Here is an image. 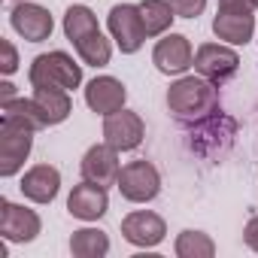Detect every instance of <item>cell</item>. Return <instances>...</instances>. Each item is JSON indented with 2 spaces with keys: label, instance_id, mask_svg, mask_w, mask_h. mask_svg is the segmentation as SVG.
<instances>
[{
  "label": "cell",
  "instance_id": "1",
  "mask_svg": "<svg viewBox=\"0 0 258 258\" xmlns=\"http://www.w3.org/2000/svg\"><path fill=\"white\" fill-rule=\"evenodd\" d=\"M167 109L179 124H195L219 112V85L204 76H179L167 88Z\"/></svg>",
  "mask_w": 258,
  "mask_h": 258
},
{
  "label": "cell",
  "instance_id": "2",
  "mask_svg": "<svg viewBox=\"0 0 258 258\" xmlns=\"http://www.w3.org/2000/svg\"><path fill=\"white\" fill-rule=\"evenodd\" d=\"M64 34H67V40L73 43L76 55L82 58V64H88V67H106V64H109L112 46H109V40L100 34L97 16H94L88 7H82V4L67 7V13H64Z\"/></svg>",
  "mask_w": 258,
  "mask_h": 258
},
{
  "label": "cell",
  "instance_id": "3",
  "mask_svg": "<svg viewBox=\"0 0 258 258\" xmlns=\"http://www.w3.org/2000/svg\"><path fill=\"white\" fill-rule=\"evenodd\" d=\"M234 134H237V121L219 109V112L188 124V149L201 158H216L231 146Z\"/></svg>",
  "mask_w": 258,
  "mask_h": 258
},
{
  "label": "cell",
  "instance_id": "4",
  "mask_svg": "<svg viewBox=\"0 0 258 258\" xmlns=\"http://www.w3.org/2000/svg\"><path fill=\"white\" fill-rule=\"evenodd\" d=\"M34 127H28L25 121L13 118V115H4L0 118V176H16L31 149H34Z\"/></svg>",
  "mask_w": 258,
  "mask_h": 258
},
{
  "label": "cell",
  "instance_id": "5",
  "mask_svg": "<svg viewBox=\"0 0 258 258\" xmlns=\"http://www.w3.org/2000/svg\"><path fill=\"white\" fill-rule=\"evenodd\" d=\"M28 79H31L34 88L49 85V88H67V91H73V88L82 85V67L67 52H46V55H37L31 61Z\"/></svg>",
  "mask_w": 258,
  "mask_h": 258
},
{
  "label": "cell",
  "instance_id": "6",
  "mask_svg": "<svg viewBox=\"0 0 258 258\" xmlns=\"http://www.w3.org/2000/svg\"><path fill=\"white\" fill-rule=\"evenodd\" d=\"M118 191L124 201H131V204H149L158 198L161 191V173L152 161L140 158V161H127L118 173Z\"/></svg>",
  "mask_w": 258,
  "mask_h": 258
},
{
  "label": "cell",
  "instance_id": "7",
  "mask_svg": "<svg viewBox=\"0 0 258 258\" xmlns=\"http://www.w3.org/2000/svg\"><path fill=\"white\" fill-rule=\"evenodd\" d=\"M106 28L112 34L115 46L121 49V55L140 52V46L146 40L143 16H140V7H134V4H118V7H112L109 16H106Z\"/></svg>",
  "mask_w": 258,
  "mask_h": 258
},
{
  "label": "cell",
  "instance_id": "8",
  "mask_svg": "<svg viewBox=\"0 0 258 258\" xmlns=\"http://www.w3.org/2000/svg\"><path fill=\"white\" fill-rule=\"evenodd\" d=\"M146 137V124L137 112L131 109H118L103 115V143H109L118 152H134Z\"/></svg>",
  "mask_w": 258,
  "mask_h": 258
},
{
  "label": "cell",
  "instance_id": "9",
  "mask_svg": "<svg viewBox=\"0 0 258 258\" xmlns=\"http://www.w3.org/2000/svg\"><path fill=\"white\" fill-rule=\"evenodd\" d=\"M240 67V55L231 49V46H219V43H204L198 52H195V70L198 76L222 85L228 82Z\"/></svg>",
  "mask_w": 258,
  "mask_h": 258
},
{
  "label": "cell",
  "instance_id": "10",
  "mask_svg": "<svg viewBox=\"0 0 258 258\" xmlns=\"http://www.w3.org/2000/svg\"><path fill=\"white\" fill-rule=\"evenodd\" d=\"M43 222L34 210L13 204V201H0V234L7 243H31L37 240Z\"/></svg>",
  "mask_w": 258,
  "mask_h": 258
},
{
  "label": "cell",
  "instance_id": "11",
  "mask_svg": "<svg viewBox=\"0 0 258 258\" xmlns=\"http://www.w3.org/2000/svg\"><path fill=\"white\" fill-rule=\"evenodd\" d=\"M10 25L19 37H25L28 43H43L52 37V13L40 4H28V0H19V4L13 7L10 13Z\"/></svg>",
  "mask_w": 258,
  "mask_h": 258
},
{
  "label": "cell",
  "instance_id": "12",
  "mask_svg": "<svg viewBox=\"0 0 258 258\" xmlns=\"http://www.w3.org/2000/svg\"><path fill=\"white\" fill-rule=\"evenodd\" d=\"M152 64L164 73V76H182L188 67H195V52L188 37L182 34H167L164 40L155 43L152 49Z\"/></svg>",
  "mask_w": 258,
  "mask_h": 258
},
{
  "label": "cell",
  "instance_id": "13",
  "mask_svg": "<svg viewBox=\"0 0 258 258\" xmlns=\"http://www.w3.org/2000/svg\"><path fill=\"white\" fill-rule=\"evenodd\" d=\"M167 234V225L158 213L152 210H137L131 216L121 219V237L131 243V246H140V249H152L164 240Z\"/></svg>",
  "mask_w": 258,
  "mask_h": 258
},
{
  "label": "cell",
  "instance_id": "14",
  "mask_svg": "<svg viewBox=\"0 0 258 258\" xmlns=\"http://www.w3.org/2000/svg\"><path fill=\"white\" fill-rule=\"evenodd\" d=\"M82 179L88 182H97V185H115L118 182V173H121V164H118V149H112L109 143H97L91 146L85 155H82Z\"/></svg>",
  "mask_w": 258,
  "mask_h": 258
},
{
  "label": "cell",
  "instance_id": "15",
  "mask_svg": "<svg viewBox=\"0 0 258 258\" xmlns=\"http://www.w3.org/2000/svg\"><path fill=\"white\" fill-rule=\"evenodd\" d=\"M124 100H127V88L115 76H94L85 85V103L97 115H109V112L124 109Z\"/></svg>",
  "mask_w": 258,
  "mask_h": 258
},
{
  "label": "cell",
  "instance_id": "16",
  "mask_svg": "<svg viewBox=\"0 0 258 258\" xmlns=\"http://www.w3.org/2000/svg\"><path fill=\"white\" fill-rule=\"evenodd\" d=\"M67 210H70V216H76V219H82V222H97V219L109 210L106 188L97 185V182L82 179L79 185H73V191H70V198H67Z\"/></svg>",
  "mask_w": 258,
  "mask_h": 258
},
{
  "label": "cell",
  "instance_id": "17",
  "mask_svg": "<svg viewBox=\"0 0 258 258\" xmlns=\"http://www.w3.org/2000/svg\"><path fill=\"white\" fill-rule=\"evenodd\" d=\"M22 195L34 204H52L58 198L61 188V173L52 164H34L25 176H22Z\"/></svg>",
  "mask_w": 258,
  "mask_h": 258
},
{
  "label": "cell",
  "instance_id": "18",
  "mask_svg": "<svg viewBox=\"0 0 258 258\" xmlns=\"http://www.w3.org/2000/svg\"><path fill=\"white\" fill-rule=\"evenodd\" d=\"M213 34L231 46H246L255 34V16L252 13H216Z\"/></svg>",
  "mask_w": 258,
  "mask_h": 258
},
{
  "label": "cell",
  "instance_id": "19",
  "mask_svg": "<svg viewBox=\"0 0 258 258\" xmlns=\"http://www.w3.org/2000/svg\"><path fill=\"white\" fill-rule=\"evenodd\" d=\"M34 100L40 103V109H43V115H46L49 124L67 121V115L73 112V103H70V91H67V88L40 85V88H34Z\"/></svg>",
  "mask_w": 258,
  "mask_h": 258
},
{
  "label": "cell",
  "instance_id": "20",
  "mask_svg": "<svg viewBox=\"0 0 258 258\" xmlns=\"http://www.w3.org/2000/svg\"><path fill=\"white\" fill-rule=\"evenodd\" d=\"M70 252L76 258H103L109 252V237L100 228H79L70 237Z\"/></svg>",
  "mask_w": 258,
  "mask_h": 258
},
{
  "label": "cell",
  "instance_id": "21",
  "mask_svg": "<svg viewBox=\"0 0 258 258\" xmlns=\"http://www.w3.org/2000/svg\"><path fill=\"white\" fill-rule=\"evenodd\" d=\"M140 16H143L146 37H161V34H167L170 22L176 19V13L170 10L167 0H143V4H140Z\"/></svg>",
  "mask_w": 258,
  "mask_h": 258
},
{
  "label": "cell",
  "instance_id": "22",
  "mask_svg": "<svg viewBox=\"0 0 258 258\" xmlns=\"http://www.w3.org/2000/svg\"><path fill=\"white\" fill-rule=\"evenodd\" d=\"M4 115H13L19 121H25L28 127H34V131H43V127H49L40 103L34 97H13V100H4Z\"/></svg>",
  "mask_w": 258,
  "mask_h": 258
},
{
  "label": "cell",
  "instance_id": "23",
  "mask_svg": "<svg viewBox=\"0 0 258 258\" xmlns=\"http://www.w3.org/2000/svg\"><path fill=\"white\" fill-rule=\"evenodd\" d=\"M173 252L179 258H213L216 255V243L204 231H182L176 237V243H173Z\"/></svg>",
  "mask_w": 258,
  "mask_h": 258
},
{
  "label": "cell",
  "instance_id": "24",
  "mask_svg": "<svg viewBox=\"0 0 258 258\" xmlns=\"http://www.w3.org/2000/svg\"><path fill=\"white\" fill-rule=\"evenodd\" d=\"M176 19H198L207 10V0H167Z\"/></svg>",
  "mask_w": 258,
  "mask_h": 258
},
{
  "label": "cell",
  "instance_id": "25",
  "mask_svg": "<svg viewBox=\"0 0 258 258\" xmlns=\"http://www.w3.org/2000/svg\"><path fill=\"white\" fill-rule=\"evenodd\" d=\"M0 49H4V61H0V70H4L7 76H13L19 70V52L10 40H0Z\"/></svg>",
  "mask_w": 258,
  "mask_h": 258
},
{
  "label": "cell",
  "instance_id": "26",
  "mask_svg": "<svg viewBox=\"0 0 258 258\" xmlns=\"http://www.w3.org/2000/svg\"><path fill=\"white\" fill-rule=\"evenodd\" d=\"M255 0H219V13H252Z\"/></svg>",
  "mask_w": 258,
  "mask_h": 258
},
{
  "label": "cell",
  "instance_id": "27",
  "mask_svg": "<svg viewBox=\"0 0 258 258\" xmlns=\"http://www.w3.org/2000/svg\"><path fill=\"white\" fill-rule=\"evenodd\" d=\"M243 240H246V246H249L252 252H258V216H252V219L246 222V228H243Z\"/></svg>",
  "mask_w": 258,
  "mask_h": 258
},
{
  "label": "cell",
  "instance_id": "28",
  "mask_svg": "<svg viewBox=\"0 0 258 258\" xmlns=\"http://www.w3.org/2000/svg\"><path fill=\"white\" fill-rule=\"evenodd\" d=\"M0 91H4V100H13V94H16V85H13V82H4V85H0Z\"/></svg>",
  "mask_w": 258,
  "mask_h": 258
},
{
  "label": "cell",
  "instance_id": "29",
  "mask_svg": "<svg viewBox=\"0 0 258 258\" xmlns=\"http://www.w3.org/2000/svg\"><path fill=\"white\" fill-rule=\"evenodd\" d=\"M255 7H258V0H255Z\"/></svg>",
  "mask_w": 258,
  "mask_h": 258
}]
</instances>
